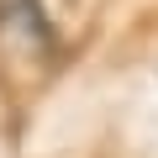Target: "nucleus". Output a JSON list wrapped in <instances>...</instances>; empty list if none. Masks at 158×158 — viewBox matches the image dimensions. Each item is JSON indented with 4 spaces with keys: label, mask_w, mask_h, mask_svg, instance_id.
<instances>
[{
    "label": "nucleus",
    "mask_w": 158,
    "mask_h": 158,
    "mask_svg": "<svg viewBox=\"0 0 158 158\" xmlns=\"http://www.w3.org/2000/svg\"><path fill=\"white\" fill-rule=\"evenodd\" d=\"M53 53L58 37L42 0H0V63H11L16 74H42Z\"/></svg>",
    "instance_id": "1"
}]
</instances>
